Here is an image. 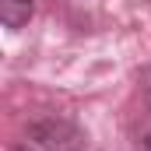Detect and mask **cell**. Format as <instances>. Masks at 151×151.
<instances>
[{"label": "cell", "mask_w": 151, "mask_h": 151, "mask_svg": "<svg viewBox=\"0 0 151 151\" xmlns=\"http://www.w3.org/2000/svg\"><path fill=\"white\" fill-rule=\"evenodd\" d=\"M28 137L32 144L42 151H81L84 137L70 119H60V116H46V119H35L28 127Z\"/></svg>", "instance_id": "1"}, {"label": "cell", "mask_w": 151, "mask_h": 151, "mask_svg": "<svg viewBox=\"0 0 151 151\" xmlns=\"http://www.w3.org/2000/svg\"><path fill=\"white\" fill-rule=\"evenodd\" d=\"M14 151H42V148H35V144H18Z\"/></svg>", "instance_id": "4"}, {"label": "cell", "mask_w": 151, "mask_h": 151, "mask_svg": "<svg viewBox=\"0 0 151 151\" xmlns=\"http://www.w3.org/2000/svg\"><path fill=\"white\" fill-rule=\"evenodd\" d=\"M137 148H141V151H151V127H144V130H141V137H137Z\"/></svg>", "instance_id": "3"}, {"label": "cell", "mask_w": 151, "mask_h": 151, "mask_svg": "<svg viewBox=\"0 0 151 151\" xmlns=\"http://www.w3.org/2000/svg\"><path fill=\"white\" fill-rule=\"evenodd\" d=\"M32 11H35V0H0V21L11 32L25 28L28 18H32Z\"/></svg>", "instance_id": "2"}]
</instances>
